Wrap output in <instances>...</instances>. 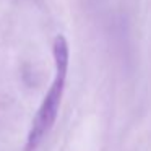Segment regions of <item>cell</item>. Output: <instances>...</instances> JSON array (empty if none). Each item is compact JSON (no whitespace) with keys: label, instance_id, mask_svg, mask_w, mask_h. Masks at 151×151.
Returning <instances> with one entry per match:
<instances>
[{"label":"cell","instance_id":"obj_1","mask_svg":"<svg viewBox=\"0 0 151 151\" xmlns=\"http://www.w3.org/2000/svg\"><path fill=\"white\" fill-rule=\"evenodd\" d=\"M52 54H54V62H55V78L50 83L46 96H44L41 106L37 107L36 114L31 122V128L28 132L26 143H24V151H34L39 143L44 140L50 128L54 127L59 115L60 102L62 96L65 91V80L68 73V42L62 34H57L52 42Z\"/></svg>","mask_w":151,"mask_h":151}]
</instances>
